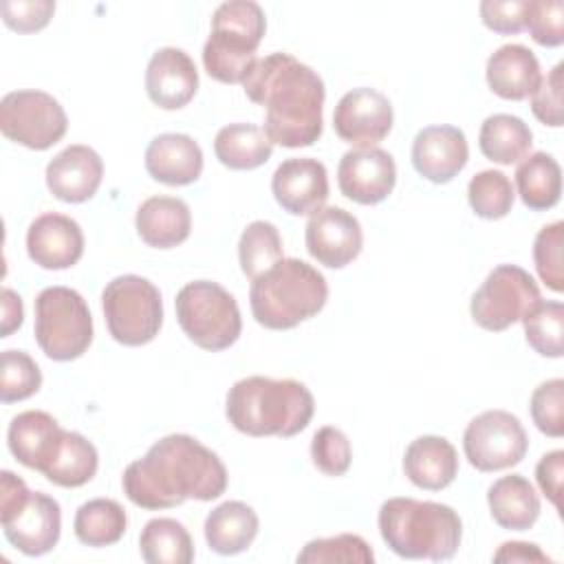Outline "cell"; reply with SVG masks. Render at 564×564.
Wrapping results in <instances>:
<instances>
[{"label": "cell", "instance_id": "8", "mask_svg": "<svg viewBox=\"0 0 564 564\" xmlns=\"http://www.w3.org/2000/svg\"><path fill=\"white\" fill-rule=\"evenodd\" d=\"M183 333L203 350L229 348L242 330V317L234 295L212 280L187 282L174 300Z\"/></svg>", "mask_w": 564, "mask_h": 564}, {"label": "cell", "instance_id": "26", "mask_svg": "<svg viewBox=\"0 0 564 564\" xmlns=\"http://www.w3.org/2000/svg\"><path fill=\"white\" fill-rule=\"evenodd\" d=\"M134 225L148 247L172 249L189 238L192 214L176 196H150L139 205Z\"/></svg>", "mask_w": 564, "mask_h": 564}, {"label": "cell", "instance_id": "38", "mask_svg": "<svg viewBox=\"0 0 564 564\" xmlns=\"http://www.w3.org/2000/svg\"><path fill=\"white\" fill-rule=\"evenodd\" d=\"M0 399L15 403L33 397L42 386V372L35 359L24 350H4L0 357Z\"/></svg>", "mask_w": 564, "mask_h": 564}, {"label": "cell", "instance_id": "37", "mask_svg": "<svg viewBox=\"0 0 564 564\" xmlns=\"http://www.w3.org/2000/svg\"><path fill=\"white\" fill-rule=\"evenodd\" d=\"M467 200L476 216L487 220H498L511 212L516 192L505 172L482 170L471 176L467 185Z\"/></svg>", "mask_w": 564, "mask_h": 564}, {"label": "cell", "instance_id": "15", "mask_svg": "<svg viewBox=\"0 0 564 564\" xmlns=\"http://www.w3.org/2000/svg\"><path fill=\"white\" fill-rule=\"evenodd\" d=\"M304 240L311 258L328 269H341L361 253L364 234L357 216L330 205L311 214Z\"/></svg>", "mask_w": 564, "mask_h": 564}, {"label": "cell", "instance_id": "39", "mask_svg": "<svg viewBox=\"0 0 564 564\" xmlns=\"http://www.w3.org/2000/svg\"><path fill=\"white\" fill-rule=\"evenodd\" d=\"M297 562L302 564H322V562H357L372 564L375 553L361 535L339 533L333 538H317L304 544L297 553Z\"/></svg>", "mask_w": 564, "mask_h": 564}, {"label": "cell", "instance_id": "32", "mask_svg": "<svg viewBox=\"0 0 564 564\" xmlns=\"http://www.w3.org/2000/svg\"><path fill=\"white\" fill-rule=\"evenodd\" d=\"M99 456L95 445L79 432L64 430V436L44 469L46 480L57 487H82L97 474Z\"/></svg>", "mask_w": 564, "mask_h": 564}, {"label": "cell", "instance_id": "1", "mask_svg": "<svg viewBox=\"0 0 564 564\" xmlns=\"http://www.w3.org/2000/svg\"><path fill=\"white\" fill-rule=\"evenodd\" d=\"M121 487L141 509H172L185 500L207 502L223 496L227 469L218 454L194 436L170 434L126 467Z\"/></svg>", "mask_w": 564, "mask_h": 564}, {"label": "cell", "instance_id": "42", "mask_svg": "<svg viewBox=\"0 0 564 564\" xmlns=\"http://www.w3.org/2000/svg\"><path fill=\"white\" fill-rule=\"evenodd\" d=\"M311 458L326 476H344L352 460L348 436L333 425L319 427L311 441Z\"/></svg>", "mask_w": 564, "mask_h": 564}, {"label": "cell", "instance_id": "24", "mask_svg": "<svg viewBox=\"0 0 564 564\" xmlns=\"http://www.w3.org/2000/svg\"><path fill=\"white\" fill-rule=\"evenodd\" d=\"M485 77L498 97L511 101L531 97L542 82L538 57L522 44H505L494 51L487 59Z\"/></svg>", "mask_w": 564, "mask_h": 564}, {"label": "cell", "instance_id": "13", "mask_svg": "<svg viewBox=\"0 0 564 564\" xmlns=\"http://www.w3.org/2000/svg\"><path fill=\"white\" fill-rule=\"evenodd\" d=\"M463 449L469 465L478 471H500L524 458L529 438L516 414L487 410L467 423Z\"/></svg>", "mask_w": 564, "mask_h": 564}, {"label": "cell", "instance_id": "35", "mask_svg": "<svg viewBox=\"0 0 564 564\" xmlns=\"http://www.w3.org/2000/svg\"><path fill=\"white\" fill-rule=\"evenodd\" d=\"M282 258V238L273 223L253 220L245 227L238 240V262L247 278H258Z\"/></svg>", "mask_w": 564, "mask_h": 564}, {"label": "cell", "instance_id": "21", "mask_svg": "<svg viewBox=\"0 0 564 564\" xmlns=\"http://www.w3.org/2000/svg\"><path fill=\"white\" fill-rule=\"evenodd\" d=\"M104 161L82 143L57 152L46 165V187L64 203H84L93 198L101 185Z\"/></svg>", "mask_w": 564, "mask_h": 564}, {"label": "cell", "instance_id": "16", "mask_svg": "<svg viewBox=\"0 0 564 564\" xmlns=\"http://www.w3.org/2000/svg\"><path fill=\"white\" fill-rule=\"evenodd\" d=\"M337 183L346 198L359 205H377L386 200L394 189V159L381 148L348 150L339 161Z\"/></svg>", "mask_w": 564, "mask_h": 564}, {"label": "cell", "instance_id": "5", "mask_svg": "<svg viewBox=\"0 0 564 564\" xmlns=\"http://www.w3.org/2000/svg\"><path fill=\"white\" fill-rule=\"evenodd\" d=\"M328 300L326 278L300 258H282L251 280L249 304L256 322L271 330L295 328Z\"/></svg>", "mask_w": 564, "mask_h": 564}, {"label": "cell", "instance_id": "25", "mask_svg": "<svg viewBox=\"0 0 564 564\" xmlns=\"http://www.w3.org/2000/svg\"><path fill=\"white\" fill-rule=\"evenodd\" d=\"M403 471L419 489L441 491L452 485L458 474V454L447 438L425 434L408 445Z\"/></svg>", "mask_w": 564, "mask_h": 564}, {"label": "cell", "instance_id": "29", "mask_svg": "<svg viewBox=\"0 0 564 564\" xmlns=\"http://www.w3.org/2000/svg\"><path fill=\"white\" fill-rule=\"evenodd\" d=\"M478 145L485 159L498 165H513L529 154L533 145V132L520 117L498 112L482 121Z\"/></svg>", "mask_w": 564, "mask_h": 564}, {"label": "cell", "instance_id": "31", "mask_svg": "<svg viewBox=\"0 0 564 564\" xmlns=\"http://www.w3.org/2000/svg\"><path fill=\"white\" fill-rule=\"evenodd\" d=\"M516 187L520 200L535 212L551 209L557 205L562 194V170L560 163L546 152L527 154L516 167Z\"/></svg>", "mask_w": 564, "mask_h": 564}, {"label": "cell", "instance_id": "27", "mask_svg": "<svg viewBox=\"0 0 564 564\" xmlns=\"http://www.w3.org/2000/svg\"><path fill=\"white\" fill-rule=\"evenodd\" d=\"M258 513L240 500L214 507L205 518L207 546L218 555H236L251 546L258 535Z\"/></svg>", "mask_w": 564, "mask_h": 564}, {"label": "cell", "instance_id": "33", "mask_svg": "<svg viewBox=\"0 0 564 564\" xmlns=\"http://www.w3.org/2000/svg\"><path fill=\"white\" fill-rule=\"evenodd\" d=\"M139 551L148 564H189L194 542L189 531L174 518H152L139 535Z\"/></svg>", "mask_w": 564, "mask_h": 564}, {"label": "cell", "instance_id": "30", "mask_svg": "<svg viewBox=\"0 0 564 564\" xmlns=\"http://www.w3.org/2000/svg\"><path fill=\"white\" fill-rule=\"evenodd\" d=\"M216 159L229 170H256L273 154V143L253 123H229L216 132Z\"/></svg>", "mask_w": 564, "mask_h": 564}, {"label": "cell", "instance_id": "6", "mask_svg": "<svg viewBox=\"0 0 564 564\" xmlns=\"http://www.w3.org/2000/svg\"><path fill=\"white\" fill-rule=\"evenodd\" d=\"M267 31V18L253 0H227L212 15V33L203 46V66L223 84H242L258 62L256 51Z\"/></svg>", "mask_w": 564, "mask_h": 564}, {"label": "cell", "instance_id": "10", "mask_svg": "<svg viewBox=\"0 0 564 564\" xmlns=\"http://www.w3.org/2000/svg\"><path fill=\"white\" fill-rule=\"evenodd\" d=\"M108 333L123 346L152 341L163 324V300L159 289L141 275L112 278L101 293Z\"/></svg>", "mask_w": 564, "mask_h": 564}, {"label": "cell", "instance_id": "34", "mask_svg": "<svg viewBox=\"0 0 564 564\" xmlns=\"http://www.w3.org/2000/svg\"><path fill=\"white\" fill-rule=\"evenodd\" d=\"M128 527L123 507L112 498H93L84 502L73 520L75 535L86 546L117 544Z\"/></svg>", "mask_w": 564, "mask_h": 564}, {"label": "cell", "instance_id": "41", "mask_svg": "<svg viewBox=\"0 0 564 564\" xmlns=\"http://www.w3.org/2000/svg\"><path fill=\"white\" fill-rule=\"evenodd\" d=\"M535 427L551 436H564V379H549L540 383L529 401Z\"/></svg>", "mask_w": 564, "mask_h": 564}, {"label": "cell", "instance_id": "3", "mask_svg": "<svg viewBox=\"0 0 564 564\" xmlns=\"http://www.w3.org/2000/svg\"><path fill=\"white\" fill-rule=\"evenodd\" d=\"M313 412L311 390L295 379L245 377L225 399L227 421L247 436H295L306 430Z\"/></svg>", "mask_w": 564, "mask_h": 564}, {"label": "cell", "instance_id": "22", "mask_svg": "<svg viewBox=\"0 0 564 564\" xmlns=\"http://www.w3.org/2000/svg\"><path fill=\"white\" fill-rule=\"evenodd\" d=\"M62 436L64 427L57 423V419L42 410H26L11 419L7 443L18 463L44 474Z\"/></svg>", "mask_w": 564, "mask_h": 564}, {"label": "cell", "instance_id": "11", "mask_svg": "<svg viewBox=\"0 0 564 564\" xmlns=\"http://www.w3.org/2000/svg\"><path fill=\"white\" fill-rule=\"evenodd\" d=\"M540 300V289L529 271L516 264H498L471 295L469 313L480 328L500 333L522 322Z\"/></svg>", "mask_w": 564, "mask_h": 564}, {"label": "cell", "instance_id": "28", "mask_svg": "<svg viewBox=\"0 0 564 564\" xmlns=\"http://www.w3.org/2000/svg\"><path fill=\"white\" fill-rule=\"evenodd\" d=\"M487 505L496 524L507 531H529L540 518V498L520 474L494 480L487 489Z\"/></svg>", "mask_w": 564, "mask_h": 564}, {"label": "cell", "instance_id": "18", "mask_svg": "<svg viewBox=\"0 0 564 564\" xmlns=\"http://www.w3.org/2000/svg\"><path fill=\"white\" fill-rule=\"evenodd\" d=\"M29 258L51 271H62L79 262L84 253V234L77 220L66 214H42L26 229Z\"/></svg>", "mask_w": 564, "mask_h": 564}, {"label": "cell", "instance_id": "45", "mask_svg": "<svg viewBox=\"0 0 564 564\" xmlns=\"http://www.w3.org/2000/svg\"><path fill=\"white\" fill-rule=\"evenodd\" d=\"M562 88H564V64H555L540 86L531 95L533 115L551 128L562 126Z\"/></svg>", "mask_w": 564, "mask_h": 564}, {"label": "cell", "instance_id": "7", "mask_svg": "<svg viewBox=\"0 0 564 564\" xmlns=\"http://www.w3.org/2000/svg\"><path fill=\"white\" fill-rule=\"evenodd\" d=\"M0 522L4 538L24 555H44L55 549L62 531L59 502L9 469L0 474Z\"/></svg>", "mask_w": 564, "mask_h": 564}, {"label": "cell", "instance_id": "9", "mask_svg": "<svg viewBox=\"0 0 564 564\" xmlns=\"http://www.w3.org/2000/svg\"><path fill=\"white\" fill-rule=\"evenodd\" d=\"M35 341L53 361L82 357L93 341V315L86 300L68 286H46L35 297Z\"/></svg>", "mask_w": 564, "mask_h": 564}, {"label": "cell", "instance_id": "36", "mask_svg": "<svg viewBox=\"0 0 564 564\" xmlns=\"http://www.w3.org/2000/svg\"><path fill=\"white\" fill-rule=\"evenodd\" d=\"M522 326H524V337L529 341V346L542 355V357H562L564 352V304L553 300V302H544L540 300L524 317H522Z\"/></svg>", "mask_w": 564, "mask_h": 564}, {"label": "cell", "instance_id": "20", "mask_svg": "<svg viewBox=\"0 0 564 564\" xmlns=\"http://www.w3.org/2000/svg\"><path fill=\"white\" fill-rule=\"evenodd\" d=\"M469 159L465 132L456 126H427L412 141V165L432 183H449Z\"/></svg>", "mask_w": 564, "mask_h": 564}, {"label": "cell", "instance_id": "40", "mask_svg": "<svg viewBox=\"0 0 564 564\" xmlns=\"http://www.w3.org/2000/svg\"><path fill=\"white\" fill-rule=\"evenodd\" d=\"M562 245H564V223L555 220L544 225L533 240V262L540 280L555 293L564 291V264H562Z\"/></svg>", "mask_w": 564, "mask_h": 564}, {"label": "cell", "instance_id": "46", "mask_svg": "<svg viewBox=\"0 0 564 564\" xmlns=\"http://www.w3.org/2000/svg\"><path fill=\"white\" fill-rule=\"evenodd\" d=\"M478 9L482 24L496 33L511 35L524 29L527 0H482Z\"/></svg>", "mask_w": 564, "mask_h": 564}, {"label": "cell", "instance_id": "47", "mask_svg": "<svg viewBox=\"0 0 564 564\" xmlns=\"http://www.w3.org/2000/svg\"><path fill=\"white\" fill-rule=\"evenodd\" d=\"M562 474H564V452L553 449L544 454L535 465V480L542 494L562 511Z\"/></svg>", "mask_w": 564, "mask_h": 564}, {"label": "cell", "instance_id": "44", "mask_svg": "<svg viewBox=\"0 0 564 564\" xmlns=\"http://www.w3.org/2000/svg\"><path fill=\"white\" fill-rule=\"evenodd\" d=\"M2 20L9 29L18 33H35L44 29L53 13H55V2L51 0H4L0 4Z\"/></svg>", "mask_w": 564, "mask_h": 564}, {"label": "cell", "instance_id": "17", "mask_svg": "<svg viewBox=\"0 0 564 564\" xmlns=\"http://www.w3.org/2000/svg\"><path fill=\"white\" fill-rule=\"evenodd\" d=\"M278 205L293 216H311L328 198V172L322 161L311 156L282 161L271 178Z\"/></svg>", "mask_w": 564, "mask_h": 564}, {"label": "cell", "instance_id": "14", "mask_svg": "<svg viewBox=\"0 0 564 564\" xmlns=\"http://www.w3.org/2000/svg\"><path fill=\"white\" fill-rule=\"evenodd\" d=\"M392 121L394 112L390 99L368 86L348 90L333 112L337 137L355 148H377L392 130Z\"/></svg>", "mask_w": 564, "mask_h": 564}, {"label": "cell", "instance_id": "48", "mask_svg": "<svg viewBox=\"0 0 564 564\" xmlns=\"http://www.w3.org/2000/svg\"><path fill=\"white\" fill-rule=\"evenodd\" d=\"M494 562H551V557L529 542H505L494 553Z\"/></svg>", "mask_w": 564, "mask_h": 564}, {"label": "cell", "instance_id": "49", "mask_svg": "<svg viewBox=\"0 0 564 564\" xmlns=\"http://www.w3.org/2000/svg\"><path fill=\"white\" fill-rule=\"evenodd\" d=\"M22 317H24L22 297L11 289H2V333H0V337H9L13 330H18L22 326Z\"/></svg>", "mask_w": 564, "mask_h": 564}, {"label": "cell", "instance_id": "23", "mask_svg": "<svg viewBox=\"0 0 564 564\" xmlns=\"http://www.w3.org/2000/svg\"><path fill=\"white\" fill-rule=\"evenodd\" d=\"M145 170L159 183L189 185L203 172V150L189 134L163 132L145 148Z\"/></svg>", "mask_w": 564, "mask_h": 564}, {"label": "cell", "instance_id": "2", "mask_svg": "<svg viewBox=\"0 0 564 564\" xmlns=\"http://www.w3.org/2000/svg\"><path fill=\"white\" fill-rule=\"evenodd\" d=\"M245 95L267 110L264 134L282 148H306L322 137L324 82L291 53L260 57L247 79Z\"/></svg>", "mask_w": 564, "mask_h": 564}, {"label": "cell", "instance_id": "4", "mask_svg": "<svg viewBox=\"0 0 564 564\" xmlns=\"http://www.w3.org/2000/svg\"><path fill=\"white\" fill-rule=\"evenodd\" d=\"M377 522L383 542L403 560H449L463 538L460 516L432 500L390 498L381 505Z\"/></svg>", "mask_w": 564, "mask_h": 564}, {"label": "cell", "instance_id": "19", "mask_svg": "<svg viewBox=\"0 0 564 564\" xmlns=\"http://www.w3.org/2000/svg\"><path fill=\"white\" fill-rule=\"evenodd\" d=\"M198 90V70L192 57L176 46L159 48L145 68V93L163 110H178Z\"/></svg>", "mask_w": 564, "mask_h": 564}, {"label": "cell", "instance_id": "12", "mask_svg": "<svg viewBox=\"0 0 564 564\" xmlns=\"http://www.w3.org/2000/svg\"><path fill=\"white\" fill-rule=\"evenodd\" d=\"M62 104L44 90H13L0 101L2 134L29 150H48L66 134Z\"/></svg>", "mask_w": 564, "mask_h": 564}, {"label": "cell", "instance_id": "43", "mask_svg": "<svg viewBox=\"0 0 564 564\" xmlns=\"http://www.w3.org/2000/svg\"><path fill=\"white\" fill-rule=\"evenodd\" d=\"M524 29L540 46H560L564 42V2L527 0Z\"/></svg>", "mask_w": 564, "mask_h": 564}]
</instances>
